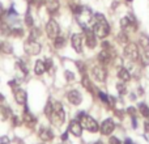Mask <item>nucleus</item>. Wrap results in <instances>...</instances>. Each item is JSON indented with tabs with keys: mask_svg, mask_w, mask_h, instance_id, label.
<instances>
[{
	"mask_svg": "<svg viewBox=\"0 0 149 144\" xmlns=\"http://www.w3.org/2000/svg\"><path fill=\"white\" fill-rule=\"evenodd\" d=\"M94 17H95V22H94V25H93V31H94V34L98 38H105V37H107L109 33H110V26H109L106 18L103 17L102 15H100V13H97Z\"/></svg>",
	"mask_w": 149,
	"mask_h": 144,
	"instance_id": "f257e3e1",
	"label": "nucleus"
},
{
	"mask_svg": "<svg viewBox=\"0 0 149 144\" xmlns=\"http://www.w3.org/2000/svg\"><path fill=\"white\" fill-rule=\"evenodd\" d=\"M49 119L51 121V123L54 124L55 127H60L64 123L65 113H64V109H63V105L60 102L54 103V111H52L51 117H50Z\"/></svg>",
	"mask_w": 149,
	"mask_h": 144,
	"instance_id": "f03ea898",
	"label": "nucleus"
},
{
	"mask_svg": "<svg viewBox=\"0 0 149 144\" xmlns=\"http://www.w3.org/2000/svg\"><path fill=\"white\" fill-rule=\"evenodd\" d=\"M79 119H80V123H81L82 129L88 130V131H90V132L98 131V123L92 118V117L86 115L84 111H82V113H79Z\"/></svg>",
	"mask_w": 149,
	"mask_h": 144,
	"instance_id": "7ed1b4c3",
	"label": "nucleus"
},
{
	"mask_svg": "<svg viewBox=\"0 0 149 144\" xmlns=\"http://www.w3.org/2000/svg\"><path fill=\"white\" fill-rule=\"evenodd\" d=\"M24 50H25V52L28 55H38L42 50V46H41V43H38L34 39H29L24 45Z\"/></svg>",
	"mask_w": 149,
	"mask_h": 144,
	"instance_id": "20e7f679",
	"label": "nucleus"
},
{
	"mask_svg": "<svg viewBox=\"0 0 149 144\" xmlns=\"http://www.w3.org/2000/svg\"><path fill=\"white\" fill-rule=\"evenodd\" d=\"M124 55H126V58H128L130 60H137L140 57L139 47L135 43H128L124 47Z\"/></svg>",
	"mask_w": 149,
	"mask_h": 144,
	"instance_id": "39448f33",
	"label": "nucleus"
},
{
	"mask_svg": "<svg viewBox=\"0 0 149 144\" xmlns=\"http://www.w3.org/2000/svg\"><path fill=\"white\" fill-rule=\"evenodd\" d=\"M59 25L55 20H50L49 22L46 24V33L49 36L50 39H55L58 36H59Z\"/></svg>",
	"mask_w": 149,
	"mask_h": 144,
	"instance_id": "423d86ee",
	"label": "nucleus"
},
{
	"mask_svg": "<svg viewBox=\"0 0 149 144\" xmlns=\"http://www.w3.org/2000/svg\"><path fill=\"white\" fill-rule=\"evenodd\" d=\"M120 25L123 28V30H128V29H132V30H136L137 24L135 21V18L132 16H127V17H123L120 21Z\"/></svg>",
	"mask_w": 149,
	"mask_h": 144,
	"instance_id": "0eeeda50",
	"label": "nucleus"
},
{
	"mask_svg": "<svg viewBox=\"0 0 149 144\" xmlns=\"http://www.w3.org/2000/svg\"><path fill=\"white\" fill-rule=\"evenodd\" d=\"M71 43H72V47L74 49L76 52H81L82 51V36L79 33H74L71 37Z\"/></svg>",
	"mask_w": 149,
	"mask_h": 144,
	"instance_id": "6e6552de",
	"label": "nucleus"
},
{
	"mask_svg": "<svg viewBox=\"0 0 149 144\" xmlns=\"http://www.w3.org/2000/svg\"><path fill=\"white\" fill-rule=\"evenodd\" d=\"M13 93H15V100L17 103H20V105H26V100H28V94H26V92L24 89H21L20 87L16 88L15 90H13Z\"/></svg>",
	"mask_w": 149,
	"mask_h": 144,
	"instance_id": "1a4fd4ad",
	"label": "nucleus"
},
{
	"mask_svg": "<svg viewBox=\"0 0 149 144\" xmlns=\"http://www.w3.org/2000/svg\"><path fill=\"white\" fill-rule=\"evenodd\" d=\"M85 41H86L88 47H90V49L95 47V45H97V36L94 34V31L89 30L88 28H85Z\"/></svg>",
	"mask_w": 149,
	"mask_h": 144,
	"instance_id": "9d476101",
	"label": "nucleus"
},
{
	"mask_svg": "<svg viewBox=\"0 0 149 144\" xmlns=\"http://www.w3.org/2000/svg\"><path fill=\"white\" fill-rule=\"evenodd\" d=\"M92 73L97 81H105L107 72H106V70L103 67H101V66H95V67H93Z\"/></svg>",
	"mask_w": 149,
	"mask_h": 144,
	"instance_id": "9b49d317",
	"label": "nucleus"
},
{
	"mask_svg": "<svg viewBox=\"0 0 149 144\" xmlns=\"http://www.w3.org/2000/svg\"><path fill=\"white\" fill-rule=\"evenodd\" d=\"M68 131H70L72 135H74V136H81V134H82V126H81V123H80L77 119H74V121H71L70 127H68Z\"/></svg>",
	"mask_w": 149,
	"mask_h": 144,
	"instance_id": "f8f14e48",
	"label": "nucleus"
},
{
	"mask_svg": "<svg viewBox=\"0 0 149 144\" xmlns=\"http://www.w3.org/2000/svg\"><path fill=\"white\" fill-rule=\"evenodd\" d=\"M114 129H115V123L113 122V119H106L101 126V132L103 135H110L114 131Z\"/></svg>",
	"mask_w": 149,
	"mask_h": 144,
	"instance_id": "ddd939ff",
	"label": "nucleus"
},
{
	"mask_svg": "<svg viewBox=\"0 0 149 144\" xmlns=\"http://www.w3.org/2000/svg\"><path fill=\"white\" fill-rule=\"evenodd\" d=\"M67 98L72 105H80L82 101V97H81V94H80V92H77V90H74V89L71 90V92H68Z\"/></svg>",
	"mask_w": 149,
	"mask_h": 144,
	"instance_id": "4468645a",
	"label": "nucleus"
},
{
	"mask_svg": "<svg viewBox=\"0 0 149 144\" xmlns=\"http://www.w3.org/2000/svg\"><path fill=\"white\" fill-rule=\"evenodd\" d=\"M22 121H24V123H25L28 127H33L34 124H36L37 119H36V117H34L33 114H31L30 111H29V109H28V108H25V111H24V118H22Z\"/></svg>",
	"mask_w": 149,
	"mask_h": 144,
	"instance_id": "2eb2a0df",
	"label": "nucleus"
},
{
	"mask_svg": "<svg viewBox=\"0 0 149 144\" xmlns=\"http://www.w3.org/2000/svg\"><path fill=\"white\" fill-rule=\"evenodd\" d=\"M45 4H46V8L50 13H56L58 9H59V0H45Z\"/></svg>",
	"mask_w": 149,
	"mask_h": 144,
	"instance_id": "dca6fc26",
	"label": "nucleus"
},
{
	"mask_svg": "<svg viewBox=\"0 0 149 144\" xmlns=\"http://www.w3.org/2000/svg\"><path fill=\"white\" fill-rule=\"evenodd\" d=\"M39 138H41L43 142H50V140L54 139V134L51 132V130L50 129L43 127V129L39 130Z\"/></svg>",
	"mask_w": 149,
	"mask_h": 144,
	"instance_id": "f3484780",
	"label": "nucleus"
},
{
	"mask_svg": "<svg viewBox=\"0 0 149 144\" xmlns=\"http://www.w3.org/2000/svg\"><path fill=\"white\" fill-rule=\"evenodd\" d=\"M98 60H100L102 64H109V63H110V60H111L110 51H109V50H106V49H103L102 51L98 54Z\"/></svg>",
	"mask_w": 149,
	"mask_h": 144,
	"instance_id": "a211bd4d",
	"label": "nucleus"
},
{
	"mask_svg": "<svg viewBox=\"0 0 149 144\" xmlns=\"http://www.w3.org/2000/svg\"><path fill=\"white\" fill-rule=\"evenodd\" d=\"M45 71H46V67H45V62H42V60H37V62H36V66H34V72H36V75L41 76V75L45 73Z\"/></svg>",
	"mask_w": 149,
	"mask_h": 144,
	"instance_id": "6ab92c4d",
	"label": "nucleus"
},
{
	"mask_svg": "<svg viewBox=\"0 0 149 144\" xmlns=\"http://www.w3.org/2000/svg\"><path fill=\"white\" fill-rule=\"evenodd\" d=\"M118 77L122 80V81H128L130 79H131V75H130V72L126 70V68H120L118 72Z\"/></svg>",
	"mask_w": 149,
	"mask_h": 144,
	"instance_id": "aec40b11",
	"label": "nucleus"
},
{
	"mask_svg": "<svg viewBox=\"0 0 149 144\" xmlns=\"http://www.w3.org/2000/svg\"><path fill=\"white\" fill-rule=\"evenodd\" d=\"M81 84H82V87L84 88H86L88 90H89V92H93V90H94V87H93L92 85V82H90V80H89V77L88 76H82V80H81Z\"/></svg>",
	"mask_w": 149,
	"mask_h": 144,
	"instance_id": "412c9836",
	"label": "nucleus"
},
{
	"mask_svg": "<svg viewBox=\"0 0 149 144\" xmlns=\"http://www.w3.org/2000/svg\"><path fill=\"white\" fill-rule=\"evenodd\" d=\"M139 42H140V46H141L145 51H149V38L147 36H144V34H143V36H140Z\"/></svg>",
	"mask_w": 149,
	"mask_h": 144,
	"instance_id": "4be33fe9",
	"label": "nucleus"
},
{
	"mask_svg": "<svg viewBox=\"0 0 149 144\" xmlns=\"http://www.w3.org/2000/svg\"><path fill=\"white\" fill-rule=\"evenodd\" d=\"M10 31H12V28H10L7 22H1V24H0V33H1L3 36H9Z\"/></svg>",
	"mask_w": 149,
	"mask_h": 144,
	"instance_id": "5701e85b",
	"label": "nucleus"
},
{
	"mask_svg": "<svg viewBox=\"0 0 149 144\" xmlns=\"http://www.w3.org/2000/svg\"><path fill=\"white\" fill-rule=\"evenodd\" d=\"M0 51L5 52V54H12V51H13L12 45H9L8 42H3V43H0Z\"/></svg>",
	"mask_w": 149,
	"mask_h": 144,
	"instance_id": "b1692460",
	"label": "nucleus"
},
{
	"mask_svg": "<svg viewBox=\"0 0 149 144\" xmlns=\"http://www.w3.org/2000/svg\"><path fill=\"white\" fill-rule=\"evenodd\" d=\"M64 43H65V38L63 36H58L56 38L54 39V45L56 49H60L62 46H64Z\"/></svg>",
	"mask_w": 149,
	"mask_h": 144,
	"instance_id": "393cba45",
	"label": "nucleus"
},
{
	"mask_svg": "<svg viewBox=\"0 0 149 144\" xmlns=\"http://www.w3.org/2000/svg\"><path fill=\"white\" fill-rule=\"evenodd\" d=\"M52 111H54V103H51V101H49L46 105V108H45V114H46L47 118H50L52 114Z\"/></svg>",
	"mask_w": 149,
	"mask_h": 144,
	"instance_id": "a878e982",
	"label": "nucleus"
},
{
	"mask_svg": "<svg viewBox=\"0 0 149 144\" xmlns=\"http://www.w3.org/2000/svg\"><path fill=\"white\" fill-rule=\"evenodd\" d=\"M0 113L4 115V118H9L10 115H12V111H10V108H8V106H1L0 108Z\"/></svg>",
	"mask_w": 149,
	"mask_h": 144,
	"instance_id": "bb28decb",
	"label": "nucleus"
},
{
	"mask_svg": "<svg viewBox=\"0 0 149 144\" xmlns=\"http://www.w3.org/2000/svg\"><path fill=\"white\" fill-rule=\"evenodd\" d=\"M39 36H41V30H39L38 28H33L31 31H30V38L29 39H34V41H36Z\"/></svg>",
	"mask_w": 149,
	"mask_h": 144,
	"instance_id": "cd10ccee",
	"label": "nucleus"
},
{
	"mask_svg": "<svg viewBox=\"0 0 149 144\" xmlns=\"http://www.w3.org/2000/svg\"><path fill=\"white\" fill-rule=\"evenodd\" d=\"M82 8L84 7H81V5H77V4H71V10L74 13V15H77L79 16L80 13L82 12Z\"/></svg>",
	"mask_w": 149,
	"mask_h": 144,
	"instance_id": "c85d7f7f",
	"label": "nucleus"
},
{
	"mask_svg": "<svg viewBox=\"0 0 149 144\" xmlns=\"http://www.w3.org/2000/svg\"><path fill=\"white\" fill-rule=\"evenodd\" d=\"M25 24H26V26H29V28H31L33 26V17H31V15H30V12H26V15H25Z\"/></svg>",
	"mask_w": 149,
	"mask_h": 144,
	"instance_id": "c756f323",
	"label": "nucleus"
},
{
	"mask_svg": "<svg viewBox=\"0 0 149 144\" xmlns=\"http://www.w3.org/2000/svg\"><path fill=\"white\" fill-rule=\"evenodd\" d=\"M24 34V30L21 28H12V31H10V36L13 37H20Z\"/></svg>",
	"mask_w": 149,
	"mask_h": 144,
	"instance_id": "7c9ffc66",
	"label": "nucleus"
},
{
	"mask_svg": "<svg viewBox=\"0 0 149 144\" xmlns=\"http://www.w3.org/2000/svg\"><path fill=\"white\" fill-rule=\"evenodd\" d=\"M116 88H118V92L119 94H126L127 93V87L124 82H119L118 85H116Z\"/></svg>",
	"mask_w": 149,
	"mask_h": 144,
	"instance_id": "2f4dec72",
	"label": "nucleus"
},
{
	"mask_svg": "<svg viewBox=\"0 0 149 144\" xmlns=\"http://www.w3.org/2000/svg\"><path fill=\"white\" fill-rule=\"evenodd\" d=\"M139 109H140V113H141L144 117H149V108L145 105V103H141Z\"/></svg>",
	"mask_w": 149,
	"mask_h": 144,
	"instance_id": "473e14b6",
	"label": "nucleus"
},
{
	"mask_svg": "<svg viewBox=\"0 0 149 144\" xmlns=\"http://www.w3.org/2000/svg\"><path fill=\"white\" fill-rule=\"evenodd\" d=\"M16 68H17V70H21V71H22V72H24V75L28 73V68H26V66L24 64V62H21V60H20V62L16 63Z\"/></svg>",
	"mask_w": 149,
	"mask_h": 144,
	"instance_id": "72a5a7b5",
	"label": "nucleus"
},
{
	"mask_svg": "<svg viewBox=\"0 0 149 144\" xmlns=\"http://www.w3.org/2000/svg\"><path fill=\"white\" fill-rule=\"evenodd\" d=\"M64 76H65V79H67L68 81H73V80H74V75L71 71H65L64 72Z\"/></svg>",
	"mask_w": 149,
	"mask_h": 144,
	"instance_id": "f704fd0d",
	"label": "nucleus"
},
{
	"mask_svg": "<svg viewBox=\"0 0 149 144\" xmlns=\"http://www.w3.org/2000/svg\"><path fill=\"white\" fill-rule=\"evenodd\" d=\"M45 67H46V71H51L52 68V60L51 59H46V62H45Z\"/></svg>",
	"mask_w": 149,
	"mask_h": 144,
	"instance_id": "c9c22d12",
	"label": "nucleus"
},
{
	"mask_svg": "<svg viewBox=\"0 0 149 144\" xmlns=\"http://www.w3.org/2000/svg\"><path fill=\"white\" fill-rule=\"evenodd\" d=\"M98 96H100V98L103 101V102H109V96L105 94L103 92H98Z\"/></svg>",
	"mask_w": 149,
	"mask_h": 144,
	"instance_id": "e433bc0d",
	"label": "nucleus"
},
{
	"mask_svg": "<svg viewBox=\"0 0 149 144\" xmlns=\"http://www.w3.org/2000/svg\"><path fill=\"white\" fill-rule=\"evenodd\" d=\"M143 63L144 64H149V51H145L144 58H143Z\"/></svg>",
	"mask_w": 149,
	"mask_h": 144,
	"instance_id": "4c0bfd02",
	"label": "nucleus"
},
{
	"mask_svg": "<svg viewBox=\"0 0 149 144\" xmlns=\"http://www.w3.org/2000/svg\"><path fill=\"white\" fill-rule=\"evenodd\" d=\"M118 38L120 39V42H127V34L126 33H120L118 36Z\"/></svg>",
	"mask_w": 149,
	"mask_h": 144,
	"instance_id": "58836bf2",
	"label": "nucleus"
},
{
	"mask_svg": "<svg viewBox=\"0 0 149 144\" xmlns=\"http://www.w3.org/2000/svg\"><path fill=\"white\" fill-rule=\"evenodd\" d=\"M0 144H9V138L8 136H1L0 138Z\"/></svg>",
	"mask_w": 149,
	"mask_h": 144,
	"instance_id": "ea45409f",
	"label": "nucleus"
},
{
	"mask_svg": "<svg viewBox=\"0 0 149 144\" xmlns=\"http://www.w3.org/2000/svg\"><path fill=\"white\" fill-rule=\"evenodd\" d=\"M110 144H122L120 142H119V139L118 138H110Z\"/></svg>",
	"mask_w": 149,
	"mask_h": 144,
	"instance_id": "a19ab883",
	"label": "nucleus"
},
{
	"mask_svg": "<svg viewBox=\"0 0 149 144\" xmlns=\"http://www.w3.org/2000/svg\"><path fill=\"white\" fill-rule=\"evenodd\" d=\"M12 119H13V124H15V126H18V124L21 123V121H20V119L17 118V117H13Z\"/></svg>",
	"mask_w": 149,
	"mask_h": 144,
	"instance_id": "79ce46f5",
	"label": "nucleus"
},
{
	"mask_svg": "<svg viewBox=\"0 0 149 144\" xmlns=\"http://www.w3.org/2000/svg\"><path fill=\"white\" fill-rule=\"evenodd\" d=\"M144 126H145V131H148V132H149V118H147V121H145Z\"/></svg>",
	"mask_w": 149,
	"mask_h": 144,
	"instance_id": "37998d69",
	"label": "nucleus"
},
{
	"mask_svg": "<svg viewBox=\"0 0 149 144\" xmlns=\"http://www.w3.org/2000/svg\"><path fill=\"white\" fill-rule=\"evenodd\" d=\"M135 113H136V111H135L134 108H130V109H128V114H131V115L135 117Z\"/></svg>",
	"mask_w": 149,
	"mask_h": 144,
	"instance_id": "c03bdc74",
	"label": "nucleus"
},
{
	"mask_svg": "<svg viewBox=\"0 0 149 144\" xmlns=\"http://www.w3.org/2000/svg\"><path fill=\"white\" fill-rule=\"evenodd\" d=\"M67 138H68L67 132H65V134H63V135H62V139H63V140H67Z\"/></svg>",
	"mask_w": 149,
	"mask_h": 144,
	"instance_id": "a18cd8bd",
	"label": "nucleus"
},
{
	"mask_svg": "<svg viewBox=\"0 0 149 144\" xmlns=\"http://www.w3.org/2000/svg\"><path fill=\"white\" fill-rule=\"evenodd\" d=\"M124 144H134V142H132L131 139H127L126 142H124Z\"/></svg>",
	"mask_w": 149,
	"mask_h": 144,
	"instance_id": "49530a36",
	"label": "nucleus"
},
{
	"mask_svg": "<svg viewBox=\"0 0 149 144\" xmlns=\"http://www.w3.org/2000/svg\"><path fill=\"white\" fill-rule=\"evenodd\" d=\"M3 101H4V96L0 93V102H3Z\"/></svg>",
	"mask_w": 149,
	"mask_h": 144,
	"instance_id": "de8ad7c7",
	"label": "nucleus"
},
{
	"mask_svg": "<svg viewBox=\"0 0 149 144\" xmlns=\"http://www.w3.org/2000/svg\"><path fill=\"white\" fill-rule=\"evenodd\" d=\"M41 0H33V3H39Z\"/></svg>",
	"mask_w": 149,
	"mask_h": 144,
	"instance_id": "09e8293b",
	"label": "nucleus"
},
{
	"mask_svg": "<svg viewBox=\"0 0 149 144\" xmlns=\"http://www.w3.org/2000/svg\"><path fill=\"white\" fill-rule=\"evenodd\" d=\"M94 144H102V142H95Z\"/></svg>",
	"mask_w": 149,
	"mask_h": 144,
	"instance_id": "8fccbe9b",
	"label": "nucleus"
},
{
	"mask_svg": "<svg viewBox=\"0 0 149 144\" xmlns=\"http://www.w3.org/2000/svg\"><path fill=\"white\" fill-rule=\"evenodd\" d=\"M26 1H28V3H33V0H26Z\"/></svg>",
	"mask_w": 149,
	"mask_h": 144,
	"instance_id": "3c124183",
	"label": "nucleus"
},
{
	"mask_svg": "<svg viewBox=\"0 0 149 144\" xmlns=\"http://www.w3.org/2000/svg\"><path fill=\"white\" fill-rule=\"evenodd\" d=\"M130 1H131V0H130Z\"/></svg>",
	"mask_w": 149,
	"mask_h": 144,
	"instance_id": "603ef678",
	"label": "nucleus"
}]
</instances>
